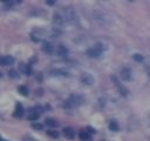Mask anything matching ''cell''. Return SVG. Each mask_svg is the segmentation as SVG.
<instances>
[{
  "label": "cell",
  "instance_id": "6da1fadb",
  "mask_svg": "<svg viewBox=\"0 0 150 141\" xmlns=\"http://www.w3.org/2000/svg\"><path fill=\"white\" fill-rule=\"evenodd\" d=\"M83 101H84V99H83L81 95H79V94H73V95H70V96L67 99V101L64 102V107H66V108H75V107H79L80 105H82Z\"/></svg>",
  "mask_w": 150,
  "mask_h": 141
},
{
  "label": "cell",
  "instance_id": "7a4b0ae2",
  "mask_svg": "<svg viewBox=\"0 0 150 141\" xmlns=\"http://www.w3.org/2000/svg\"><path fill=\"white\" fill-rule=\"evenodd\" d=\"M103 46L102 45H96V46H94V47H91V48H89L88 51H87V55L88 56H90V58H98L101 54H102V52H103Z\"/></svg>",
  "mask_w": 150,
  "mask_h": 141
},
{
  "label": "cell",
  "instance_id": "3957f363",
  "mask_svg": "<svg viewBox=\"0 0 150 141\" xmlns=\"http://www.w3.org/2000/svg\"><path fill=\"white\" fill-rule=\"evenodd\" d=\"M81 81L87 86H91L95 82V79L90 73H82L81 74Z\"/></svg>",
  "mask_w": 150,
  "mask_h": 141
},
{
  "label": "cell",
  "instance_id": "277c9868",
  "mask_svg": "<svg viewBox=\"0 0 150 141\" xmlns=\"http://www.w3.org/2000/svg\"><path fill=\"white\" fill-rule=\"evenodd\" d=\"M120 76L122 80L124 81H130L131 78H132V73H131V69L130 68H123L120 73Z\"/></svg>",
  "mask_w": 150,
  "mask_h": 141
},
{
  "label": "cell",
  "instance_id": "5b68a950",
  "mask_svg": "<svg viewBox=\"0 0 150 141\" xmlns=\"http://www.w3.org/2000/svg\"><path fill=\"white\" fill-rule=\"evenodd\" d=\"M13 63H14V58L13 56L6 55V56L0 58V65H2V66H11Z\"/></svg>",
  "mask_w": 150,
  "mask_h": 141
},
{
  "label": "cell",
  "instance_id": "8992f818",
  "mask_svg": "<svg viewBox=\"0 0 150 141\" xmlns=\"http://www.w3.org/2000/svg\"><path fill=\"white\" fill-rule=\"evenodd\" d=\"M63 135L67 137V139H74L75 137V132H74V129L71 128V127H66V128H63Z\"/></svg>",
  "mask_w": 150,
  "mask_h": 141
},
{
  "label": "cell",
  "instance_id": "52a82bcc",
  "mask_svg": "<svg viewBox=\"0 0 150 141\" xmlns=\"http://www.w3.org/2000/svg\"><path fill=\"white\" fill-rule=\"evenodd\" d=\"M50 75L53 76H69V73L63 69H53L50 70Z\"/></svg>",
  "mask_w": 150,
  "mask_h": 141
},
{
  "label": "cell",
  "instance_id": "ba28073f",
  "mask_svg": "<svg viewBox=\"0 0 150 141\" xmlns=\"http://www.w3.org/2000/svg\"><path fill=\"white\" fill-rule=\"evenodd\" d=\"M32 40L33 41H40V40H42L43 39V32H41V31H34L33 33H32Z\"/></svg>",
  "mask_w": 150,
  "mask_h": 141
},
{
  "label": "cell",
  "instance_id": "9c48e42d",
  "mask_svg": "<svg viewBox=\"0 0 150 141\" xmlns=\"http://www.w3.org/2000/svg\"><path fill=\"white\" fill-rule=\"evenodd\" d=\"M15 118H21L23 115V107L21 103H16L15 106V110H14V114H13Z\"/></svg>",
  "mask_w": 150,
  "mask_h": 141
},
{
  "label": "cell",
  "instance_id": "30bf717a",
  "mask_svg": "<svg viewBox=\"0 0 150 141\" xmlns=\"http://www.w3.org/2000/svg\"><path fill=\"white\" fill-rule=\"evenodd\" d=\"M42 51L46 52V53H48V54H52V53L54 52V47H53V45H52L50 42H43V45H42Z\"/></svg>",
  "mask_w": 150,
  "mask_h": 141
},
{
  "label": "cell",
  "instance_id": "8fae6325",
  "mask_svg": "<svg viewBox=\"0 0 150 141\" xmlns=\"http://www.w3.org/2000/svg\"><path fill=\"white\" fill-rule=\"evenodd\" d=\"M112 80L116 82V86H117V88H118L120 93H121L123 96H127V95H128V89H127L125 87H123V86H122V85H121L118 81H116V79H115V78H112Z\"/></svg>",
  "mask_w": 150,
  "mask_h": 141
},
{
  "label": "cell",
  "instance_id": "7c38bea8",
  "mask_svg": "<svg viewBox=\"0 0 150 141\" xmlns=\"http://www.w3.org/2000/svg\"><path fill=\"white\" fill-rule=\"evenodd\" d=\"M79 137L81 141H90V133L88 132H84V130H81L80 134H79Z\"/></svg>",
  "mask_w": 150,
  "mask_h": 141
},
{
  "label": "cell",
  "instance_id": "4fadbf2b",
  "mask_svg": "<svg viewBox=\"0 0 150 141\" xmlns=\"http://www.w3.org/2000/svg\"><path fill=\"white\" fill-rule=\"evenodd\" d=\"M39 118H40V113L32 109V113H29V115H28V120H30V121H36Z\"/></svg>",
  "mask_w": 150,
  "mask_h": 141
},
{
  "label": "cell",
  "instance_id": "5bb4252c",
  "mask_svg": "<svg viewBox=\"0 0 150 141\" xmlns=\"http://www.w3.org/2000/svg\"><path fill=\"white\" fill-rule=\"evenodd\" d=\"M56 53H57L60 56H66L67 53H68V51H67V48H66L64 46H59L57 49H56Z\"/></svg>",
  "mask_w": 150,
  "mask_h": 141
},
{
  "label": "cell",
  "instance_id": "9a60e30c",
  "mask_svg": "<svg viewBox=\"0 0 150 141\" xmlns=\"http://www.w3.org/2000/svg\"><path fill=\"white\" fill-rule=\"evenodd\" d=\"M45 122H46V125L49 126V127H56V126H57V122H56L54 119H52V118H47Z\"/></svg>",
  "mask_w": 150,
  "mask_h": 141
},
{
  "label": "cell",
  "instance_id": "2e32d148",
  "mask_svg": "<svg viewBox=\"0 0 150 141\" xmlns=\"http://www.w3.org/2000/svg\"><path fill=\"white\" fill-rule=\"evenodd\" d=\"M108 127H109V129L112 130V132H117V130H118V125H117L116 121H110L109 125H108Z\"/></svg>",
  "mask_w": 150,
  "mask_h": 141
},
{
  "label": "cell",
  "instance_id": "e0dca14e",
  "mask_svg": "<svg viewBox=\"0 0 150 141\" xmlns=\"http://www.w3.org/2000/svg\"><path fill=\"white\" fill-rule=\"evenodd\" d=\"M18 90H19V93H20L21 95H23V96H27V95H28V88H27L26 86H20V87L18 88Z\"/></svg>",
  "mask_w": 150,
  "mask_h": 141
},
{
  "label": "cell",
  "instance_id": "ac0fdd59",
  "mask_svg": "<svg viewBox=\"0 0 150 141\" xmlns=\"http://www.w3.org/2000/svg\"><path fill=\"white\" fill-rule=\"evenodd\" d=\"M132 58H134V60L137 61V62H143V60H144L143 55H142V54H138V53H135V54L132 55Z\"/></svg>",
  "mask_w": 150,
  "mask_h": 141
},
{
  "label": "cell",
  "instance_id": "d6986e66",
  "mask_svg": "<svg viewBox=\"0 0 150 141\" xmlns=\"http://www.w3.org/2000/svg\"><path fill=\"white\" fill-rule=\"evenodd\" d=\"M47 134H48L50 137H54V139H56V137L59 136V133H57L56 130H53V129H49V130H47Z\"/></svg>",
  "mask_w": 150,
  "mask_h": 141
},
{
  "label": "cell",
  "instance_id": "ffe728a7",
  "mask_svg": "<svg viewBox=\"0 0 150 141\" xmlns=\"http://www.w3.org/2000/svg\"><path fill=\"white\" fill-rule=\"evenodd\" d=\"M8 75H9L11 78H13V79H18V78H19V73H18L16 70H14V69H11V70L8 72Z\"/></svg>",
  "mask_w": 150,
  "mask_h": 141
},
{
  "label": "cell",
  "instance_id": "44dd1931",
  "mask_svg": "<svg viewBox=\"0 0 150 141\" xmlns=\"http://www.w3.org/2000/svg\"><path fill=\"white\" fill-rule=\"evenodd\" d=\"M32 127H33L34 129L41 130V129L43 128V125H41V123H38V122H33V123H32Z\"/></svg>",
  "mask_w": 150,
  "mask_h": 141
},
{
  "label": "cell",
  "instance_id": "7402d4cb",
  "mask_svg": "<svg viewBox=\"0 0 150 141\" xmlns=\"http://www.w3.org/2000/svg\"><path fill=\"white\" fill-rule=\"evenodd\" d=\"M87 130H88V133H91V134L95 133V129L93 127H87Z\"/></svg>",
  "mask_w": 150,
  "mask_h": 141
},
{
  "label": "cell",
  "instance_id": "603a6c76",
  "mask_svg": "<svg viewBox=\"0 0 150 141\" xmlns=\"http://www.w3.org/2000/svg\"><path fill=\"white\" fill-rule=\"evenodd\" d=\"M46 2H47V5L52 6V5H54V4H55V0H47Z\"/></svg>",
  "mask_w": 150,
  "mask_h": 141
},
{
  "label": "cell",
  "instance_id": "cb8c5ba5",
  "mask_svg": "<svg viewBox=\"0 0 150 141\" xmlns=\"http://www.w3.org/2000/svg\"><path fill=\"white\" fill-rule=\"evenodd\" d=\"M23 141H36L35 139H32V137H25Z\"/></svg>",
  "mask_w": 150,
  "mask_h": 141
},
{
  "label": "cell",
  "instance_id": "d4e9b609",
  "mask_svg": "<svg viewBox=\"0 0 150 141\" xmlns=\"http://www.w3.org/2000/svg\"><path fill=\"white\" fill-rule=\"evenodd\" d=\"M128 1H135V0H128Z\"/></svg>",
  "mask_w": 150,
  "mask_h": 141
},
{
  "label": "cell",
  "instance_id": "484cf974",
  "mask_svg": "<svg viewBox=\"0 0 150 141\" xmlns=\"http://www.w3.org/2000/svg\"><path fill=\"white\" fill-rule=\"evenodd\" d=\"M16 1H20V0H16Z\"/></svg>",
  "mask_w": 150,
  "mask_h": 141
}]
</instances>
